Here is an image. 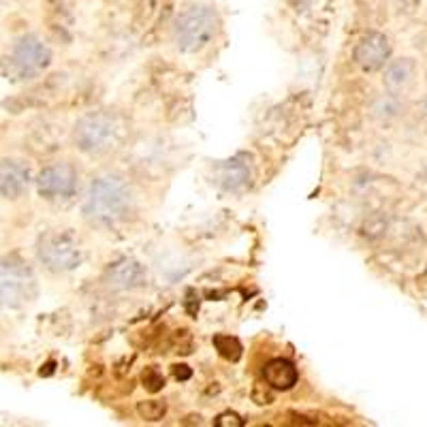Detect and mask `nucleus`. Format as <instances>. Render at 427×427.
<instances>
[{"label":"nucleus","instance_id":"1","mask_svg":"<svg viewBox=\"0 0 427 427\" xmlns=\"http://www.w3.org/2000/svg\"><path fill=\"white\" fill-rule=\"evenodd\" d=\"M130 205V186L120 175H101L90 184L82 211L94 225H113L126 216Z\"/></svg>","mask_w":427,"mask_h":427},{"label":"nucleus","instance_id":"2","mask_svg":"<svg viewBox=\"0 0 427 427\" xmlns=\"http://www.w3.org/2000/svg\"><path fill=\"white\" fill-rule=\"evenodd\" d=\"M122 135H124V126L116 116L97 111L80 118L73 130V141L80 152L88 156H101L118 148Z\"/></svg>","mask_w":427,"mask_h":427},{"label":"nucleus","instance_id":"3","mask_svg":"<svg viewBox=\"0 0 427 427\" xmlns=\"http://www.w3.org/2000/svg\"><path fill=\"white\" fill-rule=\"evenodd\" d=\"M218 16L209 7H188L178 16L173 24V41L180 51L199 54L214 41L218 32Z\"/></svg>","mask_w":427,"mask_h":427},{"label":"nucleus","instance_id":"4","mask_svg":"<svg viewBox=\"0 0 427 427\" xmlns=\"http://www.w3.org/2000/svg\"><path fill=\"white\" fill-rule=\"evenodd\" d=\"M37 256L47 271H73L84 261V250L78 237L68 231H49L37 244Z\"/></svg>","mask_w":427,"mask_h":427},{"label":"nucleus","instance_id":"5","mask_svg":"<svg viewBox=\"0 0 427 427\" xmlns=\"http://www.w3.org/2000/svg\"><path fill=\"white\" fill-rule=\"evenodd\" d=\"M51 64V49L35 35L22 37L9 58H7V73L13 80H35L39 78L43 70Z\"/></svg>","mask_w":427,"mask_h":427},{"label":"nucleus","instance_id":"6","mask_svg":"<svg viewBox=\"0 0 427 427\" xmlns=\"http://www.w3.org/2000/svg\"><path fill=\"white\" fill-rule=\"evenodd\" d=\"M78 169L70 163H51L41 169L37 178V190L49 201L68 199L78 190Z\"/></svg>","mask_w":427,"mask_h":427},{"label":"nucleus","instance_id":"7","mask_svg":"<svg viewBox=\"0 0 427 427\" xmlns=\"http://www.w3.org/2000/svg\"><path fill=\"white\" fill-rule=\"evenodd\" d=\"M37 293L35 278L20 267L7 265L0 269V308H18Z\"/></svg>","mask_w":427,"mask_h":427},{"label":"nucleus","instance_id":"8","mask_svg":"<svg viewBox=\"0 0 427 427\" xmlns=\"http://www.w3.org/2000/svg\"><path fill=\"white\" fill-rule=\"evenodd\" d=\"M391 58V43L383 32H370L366 35L357 47H354V62H357L364 70L372 73V70L383 68Z\"/></svg>","mask_w":427,"mask_h":427},{"label":"nucleus","instance_id":"9","mask_svg":"<svg viewBox=\"0 0 427 427\" xmlns=\"http://www.w3.org/2000/svg\"><path fill=\"white\" fill-rule=\"evenodd\" d=\"M218 184L223 190L227 192H244L246 188H250L252 178H254V169H252V161L248 154H235L233 159L225 161L218 171H216Z\"/></svg>","mask_w":427,"mask_h":427},{"label":"nucleus","instance_id":"10","mask_svg":"<svg viewBox=\"0 0 427 427\" xmlns=\"http://www.w3.org/2000/svg\"><path fill=\"white\" fill-rule=\"evenodd\" d=\"M105 282L113 291H135V289L146 287L148 271L135 259H122L109 267Z\"/></svg>","mask_w":427,"mask_h":427},{"label":"nucleus","instance_id":"11","mask_svg":"<svg viewBox=\"0 0 427 427\" xmlns=\"http://www.w3.org/2000/svg\"><path fill=\"white\" fill-rule=\"evenodd\" d=\"M30 184V167L24 161H3L0 163V194L9 201L24 197Z\"/></svg>","mask_w":427,"mask_h":427},{"label":"nucleus","instance_id":"12","mask_svg":"<svg viewBox=\"0 0 427 427\" xmlns=\"http://www.w3.org/2000/svg\"><path fill=\"white\" fill-rule=\"evenodd\" d=\"M383 68H385V75H383L385 88L391 92H397V94L408 90L416 78V64L412 58H406V56L395 58V60L389 58V62Z\"/></svg>","mask_w":427,"mask_h":427},{"label":"nucleus","instance_id":"13","mask_svg":"<svg viewBox=\"0 0 427 427\" xmlns=\"http://www.w3.org/2000/svg\"><path fill=\"white\" fill-rule=\"evenodd\" d=\"M263 378H265L267 387H271L276 391H289V389H293L297 385L299 372H297V368H295L293 361L276 357V359H271V361L265 364Z\"/></svg>","mask_w":427,"mask_h":427},{"label":"nucleus","instance_id":"14","mask_svg":"<svg viewBox=\"0 0 427 427\" xmlns=\"http://www.w3.org/2000/svg\"><path fill=\"white\" fill-rule=\"evenodd\" d=\"M370 113L378 122H393L404 113V101L397 92H380L370 103Z\"/></svg>","mask_w":427,"mask_h":427},{"label":"nucleus","instance_id":"15","mask_svg":"<svg viewBox=\"0 0 427 427\" xmlns=\"http://www.w3.org/2000/svg\"><path fill=\"white\" fill-rule=\"evenodd\" d=\"M214 346H216V350L223 354L225 359H229V361H237L242 357V344L237 342V338L216 335V338H214Z\"/></svg>","mask_w":427,"mask_h":427},{"label":"nucleus","instance_id":"16","mask_svg":"<svg viewBox=\"0 0 427 427\" xmlns=\"http://www.w3.org/2000/svg\"><path fill=\"white\" fill-rule=\"evenodd\" d=\"M137 412H139L141 419H146V421H159V419L165 416L167 404L159 402V400H146V402H139Z\"/></svg>","mask_w":427,"mask_h":427},{"label":"nucleus","instance_id":"17","mask_svg":"<svg viewBox=\"0 0 427 427\" xmlns=\"http://www.w3.org/2000/svg\"><path fill=\"white\" fill-rule=\"evenodd\" d=\"M141 380H144V387L150 391V393H156L165 387V376L159 368H146L144 374H141Z\"/></svg>","mask_w":427,"mask_h":427},{"label":"nucleus","instance_id":"18","mask_svg":"<svg viewBox=\"0 0 427 427\" xmlns=\"http://www.w3.org/2000/svg\"><path fill=\"white\" fill-rule=\"evenodd\" d=\"M216 423L218 427H242L244 425V421H242V416L237 414V412H223V414H218L216 416Z\"/></svg>","mask_w":427,"mask_h":427},{"label":"nucleus","instance_id":"19","mask_svg":"<svg viewBox=\"0 0 427 427\" xmlns=\"http://www.w3.org/2000/svg\"><path fill=\"white\" fill-rule=\"evenodd\" d=\"M289 3H291V7H293L297 13H304V11H308V9L314 7L316 0H289Z\"/></svg>","mask_w":427,"mask_h":427},{"label":"nucleus","instance_id":"20","mask_svg":"<svg viewBox=\"0 0 427 427\" xmlns=\"http://www.w3.org/2000/svg\"><path fill=\"white\" fill-rule=\"evenodd\" d=\"M173 374H175L178 380H188V378L192 376V370H190L188 366H175V368H173Z\"/></svg>","mask_w":427,"mask_h":427}]
</instances>
